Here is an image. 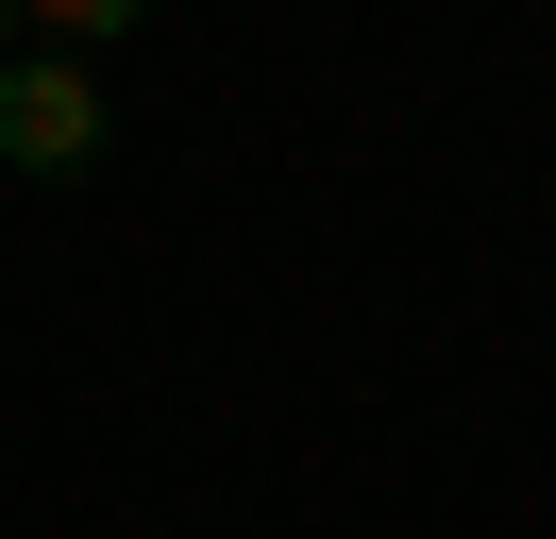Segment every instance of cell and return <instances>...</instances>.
<instances>
[{
  "mask_svg": "<svg viewBox=\"0 0 556 539\" xmlns=\"http://www.w3.org/2000/svg\"><path fill=\"white\" fill-rule=\"evenodd\" d=\"M118 152V101L85 51H0V168L17 186H85V168Z\"/></svg>",
  "mask_w": 556,
  "mask_h": 539,
  "instance_id": "6da1fadb",
  "label": "cell"
},
{
  "mask_svg": "<svg viewBox=\"0 0 556 539\" xmlns=\"http://www.w3.org/2000/svg\"><path fill=\"white\" fill-rule=\"evenodd\" d=\"M136 17H152V0H17V34H35V51H85V67H102Z\"/></svg>",
  "mask_w": 556,
  "mask_h": 539,
  "instance_id": "7a4b0ae2",
  "label": "cell"
},
{
  "mask_svg": "<svg viewBox=\"0 0 556 539\" xmlns=\"http://www.w3.org/2000/svg\"><path fill=\"white\" fill-rule=\"evenodd\" d=\"M0 51H35V34H17V0H0Z\"/></svg>",
  "mask_w": 556,
  "mask_h": 539,
  "instance_id": "3957f363",
  "label": "cell"
}]
</instances>
